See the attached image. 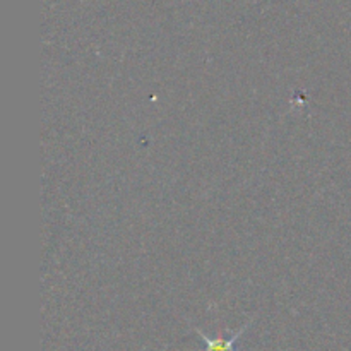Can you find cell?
<instances>
[{
    "instance_id": "obj_1",
    "label": "cell",
    "mask_w": 351,
    "mask_h": 351,
    "mask_svg": "<svg viewBox=\"0 0 351 351\" xmlns=\"http://www.w3.org/2000/svg\"><path fill=\"white\" fill-rule=\"evenodd\" d=\"M250 322L252 321H249L247 324H243L242 328H240L239 331L233 332L230 338H223V336H218V338H209V336H206L201 329H195V332L199 335V338H201L202 343H204V350L202 351H242V350L237 348V341H239L240 336H242L243 332L249 329Z\"/></svg>"
}]
</instances>
